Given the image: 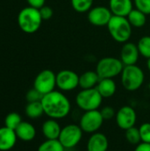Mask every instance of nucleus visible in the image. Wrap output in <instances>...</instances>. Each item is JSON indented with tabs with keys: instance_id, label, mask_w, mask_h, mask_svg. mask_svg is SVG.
<instances>
[{
	"instance_id": "18",
	"label": "nucleus",
	"mask_w": 150,
	"mask_h": 151,
	"mask_svg": "<svg viewBox=\"0 0 150 151\" xmlns=\"http://www.w3.org/2000/svg\"><path fill=\"white\" fill-rule=\"evenodd\" d=\"M103 98H111L117 92V83L114 79H100L95 88Z\"/></svg>"
},
{
	"instance_id": "25",
	"label": "nucleus",
	"mask_w": 150,
	"mask_h": 151,
	"mask_svg": "<svg viewBox=\"0 0 150 151\" xmlns=\"http://www.w3.org/2000/svg\"><path fill=\"white\" fill-rule=\"evenodd\" d=\"M137 46L141 57L146 59L150 58V35L141 36L137 42Z\"/></svg>"
},
{
	"instance_id": "17",
	"label": "nucleus",
	"mask_w": 150,
	"mask_h": 151,
	"mask_svg": "<svg viewBox=\"0 0 150 151\" xmlns=\"http://www.w3.org/2000/svg\"><path fill=\"white\" fill-rule=\"evenodd\" d=\"M62 127L57 119H49L42 126V132L46 140H58Z\"/></svg>"
},
{
	"instance_id": "35",
	"label": "nucleus",
	"mask_w": 150,
	"mask_h": 151,
	"mask_svg": "<svg viewBox=\"0 0 150 151\" xmlns=\"http://www.w3.org/2000/svg\"><path fill=\"white\" fill-rule=\"evenodd\" d=\"M146 65H147V68L148 70L150 72V58L147 59V63H146Z\"/></svg>"
},
{
	"instance_id": "28",
	"label": "nucleus",
	"mask_w": 150,
	"mask_h": 151,
	"mask_svg": "<svg viewBox=\"0 0 150 151\" xmlns=\"http://www.w3.org/2000/svg\"><path fill=\"white\" fill-rule=\"evenodd\" d=\"M141 142L150 143V123L145 122L139 127Z\"/></svg>"
},
{
	"instance_id": "31",
	"label": "nucleus",
	"mask_w": 150,
	"mask_h": 151,
	"mask_svg": "<svg viewBox=\"0 0 150 151\" xmlns=\"http://www.w3.org/2000/svg\"><path fill=\"white\" fill-rule=\"evenodd\" d=\"M100 111L104 120H111L116 116V111L111 106H105Z\"/></svg>"
},
{
	"instance_id": "24",
	"label": "nucleus",
	"mask_w": 150,
	"mask_h": 151,
	"mask_svg": "<svg viewBox=\"0 0 150 151\" xmlns=\"http://www.w3.org/2000/svg\"><path fill=\"white\" fill-rule=\"evenodd\" d=\"M94 4V0H71L72 9L79 13L88 12Z\"/></svg>"
},
{
	"instance_id": "3",
	"label": "nucleus",
	"mask_w": 150,
	"mask_h": 151,
	"mask_svg": "<svg viewBox=\"0 0 150 151\" xmlns=\"http://www.w3.org/2000/svg\"><path fill=\"white\" fill-rule=\"evenodd\" d=\"M18 25L26 34H34L37 32L43 21L39 9L31 6L24 7L18 14Z\"/></svg>"
},
{
	"instance_id": "11",
	"label": "nucleus",
	"mask_w": 150,
	"mask_h": 151,
	"mask_svg": "<svg viewBox=\"0 0 150 151\" xmlns=\"http://www.w3.org/2000/svg\"><path fill=\"white\" fill-rule=\"evenodd\" d=\"M87 13L88 22L95 27H107L113 16L110 8L104 5L93 6Z\"/></svg>"
},
{
	"instance_id": "16",
	"label": "nucleus",
	"mask_w": 150,
	"mask_h": 151,
	"mask_svg": "<svg viewBox=\"0 0 150 151\" xmlns=\"http://www.w3.org/2000/svg\"><path fill=\"white\" fill-rule=\"evenodd\" d=\"M17 134L15 130L6 127H0V151H8L11 150L17 142Z\"/></svg>"
},
{
	"instance_id": "20",
	"label": "nucleus",
	"mask_w": 150,
	"mask_h": 151,
	"mask_svg": "<svg viewBox=\"0 0 150 151\" xmlns=\"http://www.w3.org/2000/svg\"><path fill=\"white\" fill-rule=\"evenodd\" d=\"M99 81H100V77L95 72V70L86 71L80 75V88L81 89L96 88Z\"/></svg>"
},
{
	"instance_id": "12",
	"label": "nucleus",
	"mask_w": 150,
	"mask_h": 151,
	"mask_svg": "<svg viewBox=\"0 0 150 151\" xmlns=\"http://www.w3.org/2000/svg\"><path fill=\"white\" fill-rule=\"evenodd\" d=\"M115 119L117 126L120 129L126 131L127 129L135 127L137 122V113L133 107L125 105L116 112Z\"/></svg>"
},
{
	"instance_id": "8",
	"label": "nucleus",
	"mask_w": 150,
	"mask_h": 151,
	"mask_svg": "<svg viewBox=\"0 0 150 151\" xmlns=\"http://www.w3.org/2000/svg\"><path fill=\"white\" fill-rule=\"evenodd\" d=\"M103 118L99 110L84 111L80 119L79 126L86 134H94L100 130L103 125Z\"/></svg>"
},
{
	"instance_id": "14",
	"label": "nucleus",
	"mask_w": 150,
	"mask_h": 151,
	"mask_svg": "<svg viewBox=\"0 0 150 151\" xmlns=\"http://www.w3.org/2000/svg\"><path fill=\"white\" fill-rule=\"evenodd\" d=\"M113 15L127 17L134 8L133 0H109L108 6Z\"/></svg>"
},
{
	"instance_id": "7",
	"label": "nucleus",
	"mask_w": 150,
	"mask_h": 151,
	"mask_svg": "<svg viewBox=\"0 0 150 151\" xmlns=\"http://www.w3.org/2000/svg\"><path fill=\"white\" fill-rule=\"evenodd\" d=\"M83 133L84 132L79 125L68 124L62 127L58 141L65 150H71L75 148L80 142Z\"/></svg>"
},
{
	"instance_id": "13",
	"label": "nucleus",
	"mask_w": 150,
	"mask_h": 151,
	"mask_svg": "<svg viewBox=\"0 0 150 151\" xmlns=\"http://www.w3.org/2000/svg\"><path fill=\"white\" fill-rule=\"evenodd\" d=\"M140 51L137 46V43L133 42H127L123 43L120 50L119 58L124 64V65H136L140 58Z\"/></svg>"
},
{
	"instance_id": "34",
	"label": "nucleus",
	"mask_w": 150,
	"mask_h": 151,
	"mask_svg": "<svg viewBox=\"0 0 150 151\" xmlns=\"http://www.w3.org/2000/svg\"><path fill=\"white\" fill-rule=\"evenodd\" d=\"M134 151H150V143L141 142L136 145Z\"/></svg>"
},
{
	"instance_id": "23",
	"label": "nucleus",
	"mask_w": 150,
	"mask_h": 151,
	"mask_svg": "<svg viewBox=\"0 0 150 151\" xmlns=\"http://www.w3.org/2000/svg\"><path fill=\"white\" fill-rule=\"evenodd\" d=\"M37 151H65V149L58 140H46L39 145Z\"/></svg>"
},
{
	"instance_id": "19",
	"label": "nucleus",
	"mask_w": 150,
	"mask_h": 151,
	"mask_svg": "<svg viewBox=\"0 0 150 151\" xmlns=\"http://www.w3.org/2000/svg\"><path fill=\"white\" fill-rule=\"evenodd\" d=\"M15 133L18 139L23 142H31L36 135L35 127L29 122L22 121L19 126L16 128Z\"/></svg>"
},
{
	"instance_id": "36",
	"label": "nucleus",
	"mask_w": 150,
	"mask_h": 151,
	"mask_svg": "<svg viewBox=\"0 0 150 151\" xmlns=\"http://www.w3.org/2000/svg\"><path fill=\"white\" fill-rule=\"evenodd\" d=\"M107 151H110V150H107Z\"/></svg>"
},
{
	"instance_id": "27",
	"label": "nucleus",
	"mask_w": 150,
	"mask_h": 151,
	"mask_svg": "<svg viewBox=\"0 0 150 151\" xmlns=\"http://www.w3.org/2000/svg\"><path fill=\"white\" fill-rule=\"evenodd\" d=\"M21 122H22V119L19 113L11 112L4 119V127L11 128L12 130H16V128L19 126Z\"/></svg>"
},
{
	"instance_id": "21",
	"label": "nucleus",
	"mask_w": 150,
	"mask_h": 151,
	"mask_svg": "<svg viewBox=\"0 0 150 151\" xmlns=\"http://www.w3.org/2000/svg\"><path fill=\"white\" fill-rule=\"evenodd\" d=\"M126 18L131 26L135 28H141L144 27L147 22V15L136 8H133Z\"/></svg>"
},
{
	"instance_id": "32",
	"label": "nucleus",
	"mask_w": 150,
	"mask_h": 151,
	"mask_svg": "<svg viewBox=\"0 0 150 151\" xmlns=\"http://www.w3.org/2000/svg\"><path fill=\"white\" fill-rule=\"evenodd\" d=\"M40 11V13H41V16L43 20H49L52 18L53 14H54V12H53V9L49 6V5H44L42 6L41 9H39Z\"/></svg>"
},
{
	"instance_id": "15",
	"label": "nucleus",
	"mask_w": 150,
	"mask_h": 151,
	"mask_svg": "<svg viewBox=\"0 0 150 151\" xmlns=\"http://www.w3.org/2000/svg\"><path fill=\"white\" fill-rule=\"evenodd\" d=\"M109 149V140L107 136L100 132L91 134L87 143L88 151H107Z\"/></svg>"
},
{
	"instance_id": "30",
	"label": "nucleus",
	"mask_w": 150,
	"mask_h": 151,
	"mask_svg": "<svg viewBox=\"0 0 150 151\" xmlns=\"http://www.w3.org/2000/svg\"><path fill=\"white\" fill-rule=\"evenodd\" d=\"M43 95L41 94L38 90H36L34 88L29 89L27 93L26 94V99L27 103H33V102H40L42 101Z\"/></svg>"
},
{
	"instance_id": "5",
	"label": "nucleus",
	"mask_w": 150,
	"mask_h": 151,
	"mask_svg": "<svg viewBox=\"0 0 150 151\" xmlns=\"http://www.w3.org/2000/svg\"><path fill=\"white\" fill-rule=\"evenodd\" d=\"M124 66L119 58L104 57L97 62L95 72L100 79H114L121 74Z\"/></svg>"
},
{
	"instance_id": "10",
	"label": "nucleus",
	"mask_w": 150,
	"mask_h": 151,
	"mask_svg": "<svg viewBox=\"0 0 150 151\" xmlns=\"http://www.w3.org/2000/svg\"><path fill=\"white\" fill-rule=\"evenodd\" d=\"M80 87V75L70 69H64L57 73V88L62 92H70Z\"/></svg>"
},
{
	"instance_id": "1",
	"label": "nucleus",
	"mask_w": 150,
	"mask_h": 151,
	"mask_svg": "<svg viewBox=\"0 0 150 151\" xmlns=\"http://www.w3.org/2000/svg\"><path fill=\"white\" fill-rule=\"evenodd\" d=\"M44 114L50 119H63L66 118L72 110L69 98L60 90H53L44 95L41 101Z\"/></svg>"
},
{
	"instance_id": "29",
	"label": "nucleus",
	"mask_w": 150,
	"mask_h": 151,
	"mask_svg": "<svg viewBox=\"0 0 150 151\" xmlns=\"http://www.w3.org/2000/svg\"><path fill=\"white\" fill-rule=\"evenodd\" d=\"M134 7L146 15H150V0H133Z\"/></svg>"
},
{
	"instance_id": "4",
	"label": "nucleus",
	"mask_w": 150,
	"mask_h": 151,
	"mask_svg": "<svg viewBox=\"0 0 150 151\" xmlns=\"http://www.w3.org/2000/svg\"><path fill=\"white\" fill-rule=\"evenodd\" d=\"M120 77L123 88L130 92L140 89L145 81L144 71L137 65H125Z\"/></svg>"
},
{
	"instance_id": "22",
	"label": "nucleus",
	"mask_w": 150,
	"mask_h": 151,
	"mask_svg": "<svg viewBox=\"0 0 150 151\" xmlns=\"http://www.w3.org/2000/svg\"><path fill=\"white\" fill-rule=\"evenodd\" d=\"M25 113L31 119H36L41 118L44 114L43 107H42L41 101L27 103L25 108Z\"/></svg>"
},
{
	"instance_id": "6",
	"label": "nucleus",
	"mask_w": 150,
	"mask_h": 151,
	"mask_svg": "<svg viewBox=\"0 0 150 151\" xmlns=\"http://www.w3.org/2000/svg\"><path fill=\"white\" fill-rule=\"evenodd\" d=\"M103 96L95 88L81 89L75 96L76 105L83 111L98 110L103 104Z\"/></svg>"
},
{
	"instance_id": "2",
	"label": "nucleus",
	"mask_w": 150,
	"mask_h": 151,
	"mask_svg": "<svg viewBox=\"0 0 150 151\" xmlns=\"http://www.w3.org/2000/svg\"><path fill=\"white\" fill-rule=\"evenodd\" d=\"M111 37L118 43L129 42L133 34V27L126 17L113 15L107 25Z\"/></svg>"
},
{
	"instance_id": "26",
	"label": "nucleus",
	"mask_w": 150,
	"mask_h": 151,
	"mask_svg": "<svg viewBox=\"0 0 150 151\" xmlns=\"http://www.w3.org/2000/svg\"><path fill=\"white\" fill-rule=\"evenodd\" d=\"M125 137H126V140L128 142V143H130L131 145L135 146V145H138L139 143L141 142L139 128H137L135 127L127 129L126 131Z\"/></svg>"
},
{
	"instance_id": "9",
	"label": "nucleus",
	"mask_w": 150,
	"mask_h": 151,
	"mask_svg": "<svg viewBox=\"0 0 150 151\" xmlns=\"http://www.w3.org/2000/svg\"><path fill=\"white\" fill-rule=\"evenodd\" d=\"M57 87V73L52 70L44 69L41 71L34 81V88L43 96L55 90Z\"/></svg>"
},
{
	"instance_id": "33",
	"label": "nucleus",
	"mask_w": 150,
	"mask_h": 151,
	"mask_svg": "<svg viewBox=\"0 0 150 151\" xmlns=\"http://www.w3.org/2000/svg\"><path fill=\"white\" fill-rule=\"evenodd\" d=\"M28 6L34 7L35 9H41L42 6L45 5L46 0H27Z\"/></svg>"
}]
</instances>
